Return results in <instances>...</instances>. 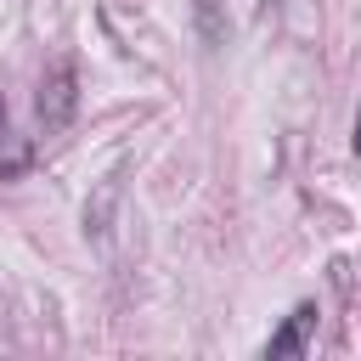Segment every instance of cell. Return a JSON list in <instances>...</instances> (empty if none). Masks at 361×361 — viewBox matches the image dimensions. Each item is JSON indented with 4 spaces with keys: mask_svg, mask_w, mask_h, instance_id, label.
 Masks as SVG:
<instances>
[{
    "mask_svg": "<svg viewBox=\"0 0 361 361\" xmlns=\"http://www.w3.org/2000/svg\"><path fill=\"white\" fill-rule=\"evenodd\" d=\"M34 107H39V124H45V130H68V124H73V113H79V73H73V62H56V68L39 79Z\"/></svg>",
    "mask_w": 361,
    "mask_h": 361,
    "instance_id": "1",
    "label": "cell"
},
{
    "mask_svg": "<svg viewBox=\"0 0 361 361\" xmlns=\"http://www.w3.org/2000/svg\"><path fill=\"white\" fill-rule=\"evenodd\" d=\"M310 333H316V305H299L276 333H271V344H265V361H288V355H299L305 344H310Z\"/></svg>",
    "mask_w": 361,
    "mask_h": 361,
    "instance_id": "2",
    "label": "cell"
},
{
    "mask_svg": "<svg viewBox=\"0 0 361 361\" xmlns=\"http://www.w3.org/2000/svg\"><path fill=\"white\" fill-rule=\"evenodd\" d=\"M197 6V34H203V45L214 51V45H226V34H231V23L220 17V0H192Z\"/></svg>",
    "mask_w": 361,
    "mask_h": 361,
    "instance_id": "3",
    "label": "cell"
},
{
    "mask_svg": "<svg viewBox=\"0 0 361 361\" xmlns=\"http://www.w3.org/2000/svg\"><path fill=\"white\" fill-rule=\"evenodd\" d=\"M0 130H6V96H0Z\"/></svg>",
    "mask_w": 361,
    "mask_h": 361,
    "instance_id": "4",
    "label": "cell"
},
{
    "mask_svg": "<svg viewBox=\"0 0 361 361\" xmlns=\"http://www.w3.org/2000/svg\"><path fill=\"white\" fill-rule=\"evenodd\" d=\"M355 152H361V118H355Z\"/></svg>",
    "mask_w": 361,
    "mask_h": 361,
    "instance_id": "5",
    "label": "cell"
}]
</instances>
